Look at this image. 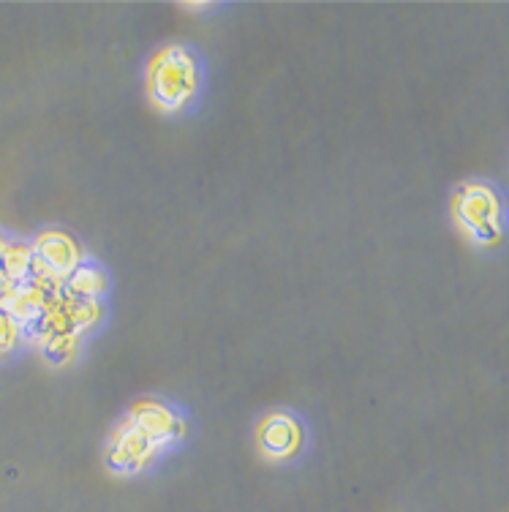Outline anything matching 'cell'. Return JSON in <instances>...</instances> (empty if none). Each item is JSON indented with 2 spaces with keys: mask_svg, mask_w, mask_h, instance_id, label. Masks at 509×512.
Wrapping results in <instances>:
<instances>
[{
  "mask_svg": "<svg viewBox=\"0 0 509 512\" xmlns=\"http://www.w3.org/2000/svg\"><path fill=\"white\" fill-rule=\"evenodd\" d=\"M147 88L150 99L167 112L188 107L199 90V66L191 52L180 47H169L150 63L147 74Z\"/></svg>",
  "mask_w": 509,
  "mask_h": 512,
  "instance_id": "obj_1",
  "label": "cell"
},
{
  "mask_svg": "<svg viewBox=\"0 0 509 512\" xmlns=\"http://www.w3.org/2000/svg\"><path fill=\"white\" fill-rule=\"evenodd\" d=\"M455 218L471 240H477L482 246H490L501 237V218L504 207L496 191L482 183H471L461 188V194L455 197Z\"/></svg>",
  "mask_w": 509,
  "mask_h": 512,
  "instance_id": "obj_2",
  "label": "cell"
},
{
  "mask_svg": "<svg viewBox=\"0 0 509 512\" xmlns=\"http://www.w3.org/2000/svg\"><path fill=\"white\" fill-rule=\"evenodd\" d=\"M82 265V251L63 232H47L39 237V243L33 248V270L39 273L36 281H60L69 278L77 267Z\"/></svg>",
  "mask_w": 509,
  "mask_h": 512,
  "instance_id": "obj_3",
  "label": "cell"
},
{
  "mask_svg": "<svg viewBox=\"0 0 509 512\" xmlns=\"http://www.w3.org/2000/svg\"><path fill=\"white\" fill-rule=\"evenodd\" d=\"M161 444H156L145 431H139L134 423L123 425V431L115 434L109 444V463L120 472H139L142 466L156 458Z\"/></svg>",
  "mask_w": 509,
  "mask_h": 512,
  "instance_id": "obj_4",
  "label": "cell"
},
{
  "mask_svg": "<svg viewBox=\"0 0 509 512\" xmlns=\"http://www.w3.org/2000/svg\"><path fill=\"white\" fill-rule=\"evenodd\" d=\"M303 442V428L289 414H270L259 425V444L270 458H292Z\"/></svg>",
  "mask_w": 509,
  "mask_h": 512,
  "instance_id": "obj_5",
  "label": "cell"
},
{
  "mask_svg": "<svg viewBox=\"0 0 509 512\" xmlns=\"http://www.w3.org/2000/svg\"><path fill=\"white\" fill-rule=\"evenodd\" d=\"M128 423L137 425L139 431H145V434L156 444H161V447L167 442H172V439H177L180 431H183V423L177 420V414L169 412L167 406L161 404L137 406V409L131 412V420H128Z\"/></svg>",
  "mask_w": 509,
  "mask_h": 512,
  "instance_id": "obj_6",
  "label": "cell"
},
{
  "mask_svg": "<svg viewBox=\"0 0 509 512\" xmlns=\"http://www.w3.org/2000/svg\"><path fill=\"white\" fill-rule=\"evenodd\" d=\"M69 284V292L74 295V300H96L107 292V273L98 265H90V262H82V265L66 278Z\"/></svg>",
  "mask_w": 509,
  "mask_h": 512,
  "instance_id": "obj_7",
  "label": "cell"
},
{
  "mask_svg": "<svg viewBox=\"0 0 509 512\" xmlns=\"http://www.w3.org/2000/svg\"><path fill=\"white\" fill-rule=\"evenodd\" d=\"M0 267L11 281H25L33 273V251L25 246H6L3 256H0Z\"/></svg>",
  "mask_w": 509,
  "mask_h": 512,
  "instance_id": "obj_8",
  "label": "cell"
},
{
  "mask_svg": "<svg viewBox=\"0 0 509 512\" xmlns=\"http://www.w3.org/2000/svg\"><path fill=\"white\" fill-rule=\"evenodd\" d=\"M20 338V325L6 311H0V352H9Z\"/></svg>",
  "mask_w": 509,
  "mask_h": 512,
  "instance_id": "obj_9",
  "label": "cell"
},
{
  "mask_svg": "<svg viewBox=\"0 0 509 512\" xmlns=\"http://www.w3.org/2000/svg\"><path fill=\"white\" fill-rule=\"evenodd\" d=\"M3 251H6V243H3V240H0V256H3Z\"/></svg>",
  "mask_w": 509,
  "mask_h": 512,
  "instance_id": "obj_10",
  "label": "cell"
}]
</instances>
